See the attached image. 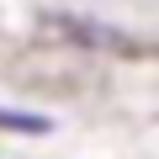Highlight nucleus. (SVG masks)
Listing matches in <instances>:
<instances>
[{"instance_id": "obj_1", "label": "nucleus", "mask_w": 159, "mask_h": 159, "mask_svg": "<svg viewBox=\"0 0 159 159\" xmlns=\"http://www.w3.org/2000/svg\"><path fill=\"white\" fill-rule=\"evenodd\" d=\"M6 133H48V117H27V111H0Z\"/></svg>"}]
</instances>
